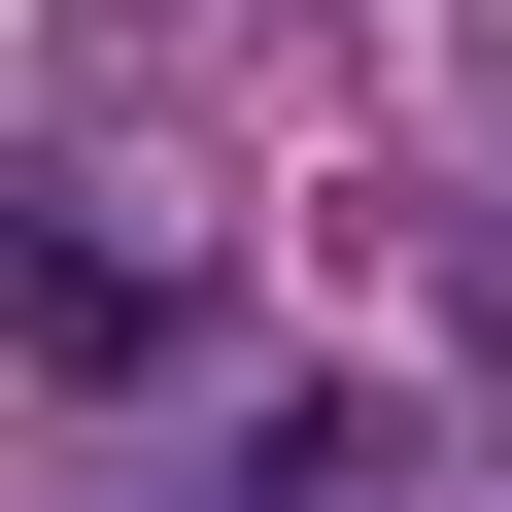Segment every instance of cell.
<instances>
[{
    "label": "cell",
    "mask_w": 512,
    "mask_h": 512,
    "mask_svg": "<svg viewBox=\"0 0 512 512\" xmlns=\"http://www.w3.org/2000/svg\"><path fill=\"white\" fill-rule=\"evenodd\" d=\"M0 342H35V376H171V239L103 171H35V205H0Z\"/></svg>",
    "instance_id": "6da1fadb"
}]
</instances>
